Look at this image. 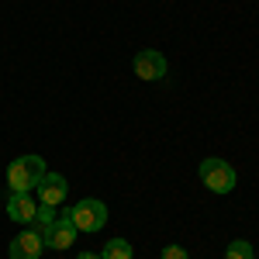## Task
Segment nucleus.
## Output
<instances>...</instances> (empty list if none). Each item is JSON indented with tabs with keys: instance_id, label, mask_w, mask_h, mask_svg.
Instances as JSON below:
<instances>
[{
	"instance_id": "f257e3e1",
	"label": "nucleus",
	"mask_w": 259,
	"mask_h": 259,
	"mask_svg": "<svg viewBox=\"0 0 259 259\" xmlns=\"http://www.w3.org/2000/svg\"><path fill=\"white\" fill-rule=\"evenodd\" d=\"M45 173L49 169H45L41 156H21L7 166V187H11V194H31Z\"/></svg>"
},
{
	"instance_id": "f03ea898",
	"label": "nucleus",
	"mask_w": 259,
	"mask_h": 259,
	"mask_svg": "<svg viewBox=\"0 0 259 259\" xmlns=\"http://www.w3.org/2000/svg\"><path fill=\"white\" fill-rule=\"evenodd\" d=\"M69 221L76 225V232H100L104 225H107V204L97 197H87L80 200L76 207H69Z\"/></svg>"
},
{
	"instance_id": "7ed1b4c3",
	"label": "nucleus",
	"mask_w": 259,
	"mask_h": 259,
	"mask_svg": "<svg viewBox=\"0 0 259 259\" xmlns=\"http://www.w3.org/2000/svg\"><path fill=\"white\" fill-rule=\"evenodd\" d=\"M200 180L211 194H232L235 190V169L225 159H214V156L200 162Z\"/></svg>"
},
{
	"instance_id": "20e7f679",
	"label": "nucleus",
	"mask_w": 259,
	"mask_h": 259,
	"mask_svg": "<svg viewBox=\"0 0 259 259\" xmlns=\"http://www.w3.org/2000/svg\"><path fill=\"white\" fill-rule=\"evenodd\" d=\"M76 235H80V232H76V225L69 221V207H62L59 218H56V225H49V228L41 232L45 245H49V249H59V252H62V249H69V245L76 242Z\"/></svg>"
},
{
	"instance_id": "39448f33",
	"label": "nucleus",
	"mask_w": 259,
	"mask_h": 259,
	"mask_svg": "<svg viewBox=\"0 0 259 259\" xmlns=\"http://www.w3.org/2000/svg\"><path fill=\"white\" fill-rule=\"evenodd\" d=\"M132 69H135V76L139 80H162L166 76V56L162 52H156V49H142L139 56H135V62H132Z\"/></svg>"
},
{
	"instance_id": "423d86ee",
	"label": "nucleus",
	"mask_w": 259,
	"mask_h": 259,
	"mask_svg": "<svg viewBox=\"0 0 259 259\" xmlns=\"http://www.w3.org/2000/svg\"><path fill=\"white\" fill-rule=\"evenodd\" d=\"M38 197L41 204H52V207H59L62 200H66V194H69V183H66V177L62 173H45V177L38 180Z\"/></svg>"
},
{
	"instance_id": "0eeeda50",
	"label": "nucleus",
	"mask_w": 259,
	"mask_h": 259,
	"mask_svg": "<svg viewBox=\"0 0 259 259\" xmlns=\"http://www.w3.org/2000/svg\"><path fill=\"white\" fill-rule=\"evenodd\" d=\"M41 249H45L41 232H35V228L28 225V232H21L18 239L11 242V259H38Z\"/></svg>"
},
{
	"instance_id": "6e6552de",
	"label": "nucleus",
	"mask_w": 259,
	"mask_h": 259,
	"mask_svg": "<svg viewBox=\"0 0 259 259\" xmlns=\"http://www.w3.org/2000/svg\"><path fill=\"white\" fill-rule=\"evenodd\" d=\"M38 214V204L31 200V194H11L7 197V218L18 221V225H31Z\"/></svg>"
},
{
	"instance_id": "1a4fd4ad",
	"label": "nucleus",
	"mask_w": 259,
	"mask_h": 259,
	"mask_svg": "<svg viewBox=\"0 0 259 259\" xmlns=\"http://www.w3.org/2000/svg\"><path fill=\"white\" fill-rule=\"evenodd\" d=\"M135 252H132V242L128 239H111L107 245H104V252H100V259H132Z\"/></svg>"
},
{
	"instance_id": "9d476101",
	"label": "nucleus",
	"mask_w": 259,
	"mask_h": 259,
	"mask_svg": "<svg viewBox=\"0 0 259 259\" xmlns=\"http://www.w3.org/2000/svg\"><path fill=\"white\" fill-rule=\"evenodd\" d=\"M56 218H59V211H56L52 204H41L38 214H35V221H31V228H35V232H45L49 225H56Z\"/></svg>"
},
{
	"instance_id": "9b49d317",
	"label": "nucleus",
	"mask_w": 259,
	"mask_h": 259,
	"mask_svg": "<svg viewBox=\"0 0 259 259\" xmlns=\"http://www.w3.org/2000/svg\"><path fill=\"white\" fill-rule=\"evenodd\" d=\"M225 259H252V245H249L245 239L228 242V249H225Z\"/></svg>"
},
{
	"instance_id": "f8f14e48",
	"label": "nucleus",
	"mask_w": 259,
	"mask_h": 259,
	"mask_svg": "<svg viewBox=\"0 0 259 259\" xmlns=\"http://www.w3.org/2000/svg\"><path fill=\"white\" fill-rule=\"evenodd\" d=\"M162 259H190V256H187L183 245H166V249H162Z\"/></svg>"
},
{
	"instance_id": "ddd939ff",
	"label": "nucleus",
	"mask_w": 259,
	"mask_h": 259,
	"mask_svg": "<svg viewBox=\"0 0 259 259\" xmlns=\"http://www.w3.org/2000/svg\"><path fill=\"white\" fill-rule=\"evenodd\" d=\"M80 259H100V256H97V252H83Z\"/></svg>"
}]
</instances>
